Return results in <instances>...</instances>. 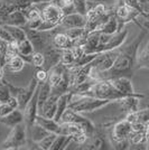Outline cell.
I'll return each mask as SVG.
<instances>
[{
    "instance_id": "cell-50",
    "label": "cell",
    "mask_w": 149,
    "mask_h": 150,
    "mask_svg": "<svg viewBox=\"0 0 149 150\" xmlns=\"http://www.w3.org/2000/svg\"><path fill=\"white\" fill-rule=\"evenodd\" d=\"M2 77H4V69L0 66V80H1Z\"/></svg>"
},
{
    "instance_id": "cell-32",
    "label": "cell",
    "mask_w": 149,
    "mask_h": 150,
    "mask_svg": "<svg viewBox=\"0 0 149 150\" xmlns=\"http://www.w3.org/2000/svg\"><path fill=\"white\" fill-rule=\"evenodd\" d=\"M56 137H57V133H54V132H50V134H47V136L44 138V139H42L39 142H37L39 149L50 150L52 144H53V142H54V140H55Z\"/></svg>"
},
{
    "instance_id": "cell-10",
    "label": "cell",
    "mask_w": 149,
    "mask_h": 150,
    "mask_svg": "<svg viewBox=\"0 0 149 150\" xmlns=\"http://www.w3.org/2000/svg\"><path fill=\"white\" fill-rule=\"evenodd\" d=\"M38 91H39V83H38L36 91L33 95L31 101L27 103L24 109V115H25V123L27 129H29L31 125L35 123L36 115L38 114Z\"/></svg>"
},
{
    "instance_id": "cell-2",
    "label": "cell",
    "mask_w": 149,
    "mask_h": 150,
    "mask_svg": "<svg viewBox=\"0 0 149 150\" xmlns=\"http://www.w3.org/2000/svg\"><path fill=\"white\" fill-rule=\"evenodd\" d=\"M113 103L110 100H102L90 95H77L73 94L72 99L68 103V108L74 110L76 112H93L96 110H100L106 105Z\"/></svg>"
},
{
    "instance_id": "cell-14",
    "label": "cell",
    "mask_w": 149,
    "mask_h": 150,
    "mask_svg": "<svg viewBox=\"0 0 149 150\" xmlns=\"http://www.w3.org/2000/svg\"><path fill=\"white\" fill-rule=\"evenodd\" d=\"M62 50L56 48L54 45H52L50 47H47L46 50L43 52L44 56H45V63H44L43 69L46 71H50L52 67H54L61 62L62 58Z\"/></svg>"
},
{
    "instance_id": "cell-44",
    "label": "cell",
    "mask_w": 149,
    "mask_h": 150,
    "mask_svg": "<svg viewBox=\"0 0 149 150\" xmlns=\"http://www.w3.org/2000/svg\"><path fill=\"white\" fill-rule=\"evenodd\" d=\"M43 23V19H35V20H28L27 24H26V28H29V29H38V27L40 26V24Z\"/></svg>"
},
{
    "instance_id": "cell-3",
    "label": "cell",
    "mask_w": 149,
    "mask_h": 150,
    "mask_svg": "<svg viewBox=\"0 0 149 150\" xmlns=\"http://www.w3.org/2000/svg\"><path fill=\"white\" fill-rule=\"evenodd\" d=\"M85 95L94 96L102 100H110L112 102H118L120 99L126 96L122 93H120L109 80H96L91 90Z\"/></svg>"
},
{
    "instance_id": "cell-20",
    "label": "cell",
    "mask_w": 149,
    "mask_h": 150,
    "mask_svg": "<svg viewBox=\"0 0 149 150\" xmlns=\"http://www.w3.org/2000/svg\"><path fill=\"white\" fill-rule=\"evenodd\" d=\"M72 96H73V93L71 91H68V92L62 94L58 98V100H57V109H56L55 117H54L55 121H57V122L61 121L63 113L65 112V110L68 108V103H70V101L72 99Z\"/></svg>"
},
{
    "instance_id": "cell-1",
    "label": "cell",
    "mask_w": 149,
    "mask_h": 150,
    "mask_svg": "<svg viewBox=\"0 0 149 150\" xmlns=\"http://www.w3.org/2000/svg\"><path fill=\"white\" fill-rule=\"evenodd\" d=\"M140 29L141 30L139 33V35L131 44L121 50L119 48L118 56L116 58V62L112 65L111 69L106 72L99 73L96 75L95 80H110V79L117 77V76H128L130 79L132 77L133 71L136 69L137 66L138 50L143 43L146 34L148 33V28H146V27H143Z\"/></svg>"
},
{
    "instance_id": "cell-22",
    "label": "cell",
    "mask_w": 149,
    "mask_h": 150,
    "mask_svg": "<svg viewBox=\"0 0 149 150\" xmlns=\"http://www.w3.org/2000/svg\"><path fill=\"white\" fill-rule=\"evenodd\" d=\"M53 45L58 50H70L73 47V40H71L64 31H55L53 36Z\"/></svg>"
},
{
    "instance_id": "cell-33",
    "label": "cell",
    "mask_w": 149,
    "mask_h": 150,
    "mask_svg": "<svg viewBox=\"0 0 149 150\" xmlns=\"http://www.w3.org/2000/svg\"><path fill=\"white\" fill-rule=\"evenodd\" d=\"M10 96H11V93H10L9 86L7 85L6 81H5V76H4L0 80V101L2 103H6Z\"/></svg>"
},
{
    "instance_id": "cell-16",
    "label": "cell",
    "mask_w": 149,
    "mask_h": 150,
    "mask_svg": "<svg viewBox=\"0 0 149 150\" xmlns=\"http://www.w3.org/2000/svg\"><path fill=\"white\" fill-rule=\"evenodd\" d=\"M21 122H25L24 111L20 109H15L9 114L0 118V123L7 125L8 128H13L15 125H19Z\"/></svg>"
},
{
    "instance_id": "cell-23",
    "label": "cell",
    "mask_w": 149,
    "mask_h": 150,
    "mask_svg": "<svg viewBox=\"0 0 149 150\" xmlns=\"http://www.w3.org/2000/svg\"><path fill=\"white\" fill-rule=\"evenodd\" d=\"M27 133H28V139H31L35 142H39L47 134H50V132L35 122L29 129H27Z\"/></svg>"
},
{
    "instance_id": "cell-25",
    "label": "cell",
    "mask_w": 149,
    "mask_h": 150,
    "mask_svg": "<svg viewBox=\"0 0 149 150\" xmlns=\"http://www.w3.org/2000/svg\"><path fill=\"white\" fill-rule=\"evenodd\" d=\"M100 34H101V31H98V30H94V31L89 33L87 43H85V45L83 46V47H84V50H85V53L92 54V53L95 52L96 47H98L100 44ZM94 54H95V53H94Z\"/></svg>"
},
{
    "instance_id": "cell-13",
    "label": "cell",
    "mask_w": 149,
    "mask_h": 150,
    "mask_svg": "<svg viewBox=\"0 0 149 150\" xmlns=\"http://www.w3.org/2000/svg\"><path fill=\"white\" fill-rule=\"evenodd\" d=\"M85 25H87V17L79 13H68L63 16L60 23V27H62L63 29L74 28V27H85Z\"/></svg>"
},
{
    "instance_id": "cell-41",
    "label": "cell",
    "mask_w": 149,
    "mask_h": 150,
    "mask_svg": "<svg viewBox=\"0 0 149 150\" xmlns=\"http://www.w3.org/2000/svg\"><path fill=\"white\" fill-rule=\"evenodd\" d=\"M0 38L4 39V40H6V42H8V43L11 42V40H15V39L11 37V35L9 34V31L4 27V25H0Z\"/></svg>"
},
{
    "instance_id": "cell-38",
    "label": "cell",
    "mask_w": 149,
    "mask_h": 150,
    "mask_svg": "<svg viewBox=\"0 0 149 150\" xmlns=\"http://www.w3.org/2000/svg\"><path fill=\"white\" fill-rule=\"evenodd\" d=\"M74 2L76 13H82L84 16H87V0H73Z\"/></svg>"
},
{
    "instance_id": "cell-17",
    "label": "cell",
    "mask_w": 149,
    "mask_h": 150,
    "mask_svg": "<svg viewBox=\"0 0 149 150\" xmlns=\"http://www.w3.org/2000/svg\"><path fill=\"white\" fill-rule=\"evenodd\" d=\"M60 96L54 95V94H50V98L47 99V101L44 103V105L39 109L38 114L43 115L45 118H53L55 117L56 109H57V100H58Z\"/></svg>"
},
{
    "instance_id": "cell-47",
    "label": "cell",
    "mask_w": 149,
    "mask_h": 150,
    "mask_svg": "<svg viewBox=\"0 0 149 150\" xmlns=\"http://www.w3.org/2000/svg\"><path fill=\"white\" fill-rule=\"evenodd\" d=\"M112 35H109V34H106V33H101L100 34V44L99 45H106L110 38H111Z\"/></svg>"
},
{
    "instance_id": "cell-19",
    "label": "cell",
    "mask_w": 149,
    "mask_h": 150,
    "mask_svg": "<svg viewBox=\"0 0 149 150\" xmlns=\"http://www.w3.org/2000/svg\"><path fill=\"white\" fill-rule=\"evenodd\" d=\"M28 19L26 17V13L20 10V9H16L13 13H10L5 19L4 25H13L19 26V27H25L27 24Z\"/></svg>"
},
{
    "instance_id": "cell-31",
    "label": "cell",
    "mask_w": 149,
    "mask_h": 150,
    "mask_svg": "<svg viewBox=\"0 0 149 150\" xmlns=\"http://www.w3.org/2000/svg\"><path fill=\"white\" fill-rule=\"evenodd\" d=\"M119 30V23L118 19L116 17V15H112L109 18V20L106 23V25L103 26V28L101 29V33H106L109 35H113Z\"/></svg>"
},
{
    "instance_id": "cell-4",
    "label": "cell",
    "mask_w": 149,
    "mask_h": 150,
    "mask_svg": "<svg viewBox=\"0 0 149 150\" xmlns=\"http://www.w3.org/2000/svg\"><path fill=\"white\" fill-rule=\"evenodd\" d=\"M28 142V133L25 122L11 128V131L6 138V140L1 144V149H20L27 146Z\"/></svg>"
},
{
    "instance_id": "cell-45",
    "label": "cell",
    "mask_w": 149,
    "mask_h": 150,
    "mask_svg": "<svg viewBox=\"0 0 149 150\" xmlns=\"http://www.w3.org/2000/svg\"><path fill=\"white\" fill-rule=\"evenodd\" d=\"M124 119L127 120L128 122H130L131 125L138 122V111H136V112H127Z\"/></svg>"
},
{
    "instance_id": "cell-29",
    "label": "cell",
    "mask_w": 149,
    "mask_h": 150,
    "mask_svg": "<svg viewBox=\"0 0 149 150\" xmlns=\"http://www.w3.org/2000/svg\"><path fill=\"white\" fill-rule=\"evenodd\" d=\"M149 69V42L137 56L136 69Z\"/></svg>"
},
{
    "instance_id": "cell-24",
    "label": "cell",
    "mask_w": 149,
    "mask_h": 150,
    "mask_svg": "<svg viewBox=\"0 0 149 150\" xmlns=\"http://www.w3.org/2000/svg\"><path fill=\"white\" fill-rule=\"evenodd\" d=\"M25 64L26 61L23 57L20 55H16L6 63V65L4 66V71H8L9 73H18L24 69Z\"/></svg>"
},
{
    "instance_id": "cell-8",
    "label": "cell",
    "mask_w": 149,
    "mask_h": 150,
    "mask_svg": "<svg viewBox=\"0 0 149 150\" xmlns=\"http://www.w3.org/2000/svg\"><path fill=\"white\" fill-rule=\"evenodd\" d=\"M129 31L127 28H122L121 30H118L116 34H113L110 38V40L106 43V45H99L95 50V54H99L102 52H106V50H118L122 45L124 44L126 39L128 37Z\"/></svg>"
},
{
    "instance_id": "cell-40",
    "label": "cell",
    "mask_w": 149,
    "mask_h": 150,
    "mask_svg": "<svg viewBox=\"0 0 149 150\" xmlns=\"http://www.w3.org/2000/svg\"><path fill=\"white\" fill-rule=\"evenodd\" d=\"M47 75H48V71H46L45 69L40 67V69H38L36 71V73H35L34 76L37 79L38 82H44L47 80Z\"/></svg>"
},
{
    "instance_id": "cell-18",
    "label": "cell",
    "mask_w": 149,
    "mask_h": 150,
    "mask_svg": "<svg viewBox=\"0 0 149 150\" xmlns=\"http://www.w3.org/2000/svg\"><path fill=\"white\" fill-rule=\"evenodd\" d=\"M35 122L38 123L39 125H42L43 128H45L50 132H54V133H57V134L62 133V125L60 122L55 121L53 118H45L40 114H37Z\"/></svg>"
},
{
    "instance_id": "cell-21",
    "label": "cell",
    "mask_w": 149,
    "mask_h": 150,
    "mask_svg": "<svg viewBox=\"0 0 149 150\" xmlns=\"http://www.w3.org/2000/svg\"><path fill=\"white\" fill-rule=\"evenodd\" d=\"M34 53H35L34 45L31 44V42L28 38L18 43V55L23 57L26 61V63L31 64V55Z\"/></svg>"
},
{
    "instance_id": "cell-30",
    "label": "cell",
    "mask_w": 149,
    "mask_h": 150,
    "mask_svg": "<svg viewBox=\"0 0 149 150\" xmlns=\"http://www.w3.org/2000/svg\"><path fill=\"white\" fill-rule=\"evenodd\" d=\"M52 2L55 4L56 6L62 10V13L64 16H65V15H68V13H76V9H75L73 0H53Z\"/></svg>"
},
{
    "instance_id": "cell-34",
    "label": "cell",
    "mask_w": 149,
    "mask_h": 150,
    "mask_svg": "<svg viewBox=\"0 0 149 150\" xmlns=\"http://www.w3.org/2000/svg\"><path fill=\"white\" fill-rule=\"evenodd\" d=\"M64 33L66 34L71 40H75L79 37H81L82 35L85 33V28L84 27H74V28H67V29H64Z\"/></svg>"
},
{
    "instance_id": "cell-51",
    "label": "cell",
    "mask_w": 149,
    "mask_h": 150,
    "mask_svg": "<svg viewBox=\"0 0 149 150\" xmlns=\"http://www.w3.org/2000/svg\"><path fill=\"white\" fill-rule=\"evenodd\" d=\"M1 103H2V102H1V101H0V105H1Z\"/></svg>"
},
{
    "instance_id": "cell-6",
    "label": "cell",
    "mask_w": 149,
    "mask_h": 150,
    "mask_svg": "<svg viewBox=\"0 0 149 150\" xmlns=\"http://www.w3.org/2000/svg\"><path fill=\"white\" fill-rule=\"evenodd\" d=\"M62 122H72V123L80 125L84 129L89 139L93 137L95 134V131H96V128H95V125H93V122L91 120L84 118L83 115H81V113L76 112V111L70 109V108H67L65 110V112L63 113L60 123H62Z\"/></svg>"
},
{
    "instance_id": "cell-27",
    "label": "cell",
    "mask_w": 149,
    "mask_h": 150,
    "mask_svg": "<svg viewBox=\"0 0 149 150\" xmlns=\"http://www.w3.org/2000/svg\"><path fill=\"white\" fill-rule=\"evenodd\" d=\"M73 142V138L68 134H57L54 142L52 144L50 150H64Z\"/></svg>"
},
{
    "instance_id": "cell-37",
    "label": "cell",
    "mask_w": 149,
    "mask_h": 150,
    "mask_svg": "<svg viewBox=\"0 0 149 150\" xmlns=\"http://www.w3.org/2000/svg\"><path fill=\"white\" fill-rule=\"evenodd\" d=\"M120 1H122V2H123V4H126L127 6H129L130 8H132V9L137 10L138 13L141 15V16H143L145 18H147V17H146V15H145V13H143V8H141V6H140L139 0H120Z\"/></svg>"
},
{
    "instance_id": "cell-43",
    "label": "cell",
    "mask_w": 149,
    "mask_h": 150,
    "mask_svg": "<svg viewBox=\"0 0 149 150\" xmlns=\"http://www.w3.org/2000/svg\"><path fill=\"white\" fill-rule=\"evenodd\" d=\"M71 52L72 54L74 55L75 59H77L79 57H81L83 54H85V50H84V47L83 46H73L71 48Z\"/></svg>"
},
{
    "instance_id": "cell-11",
    "label": "cell",
    "mask_w": 149,
    "mask_h": 150,
    "mask_svg": "<svg viewBox=\"0 0 149 150\" xmlns=\"http://www.w3.org/2000/svg\"><path fill=\"white\" fill-rule=\"evenodd\" d=\"M109 81L111 82V84L114 88L118 90L120 93H122L123 95H138L140 93H137L133 88L131 79L128 76H117L110 79Z\"/></svg>"
},
{
    "instance_id": "cell-39",
    "label": "cell",
    "mask_w": 149,
    "mask_h": 150,
    "mask_svg": "<svg viewBox=\"0 0 149 150\" xmlns=\"http://www.w3.org/2000/svg\"><path fill=\"white\" fill-rule=\"evenodd\" d=\"M138 121L143 123H148L149 122V109L145 110H138Z\"/></svg>"
},
{
    "instance_id": "cell-42",
    "label": "cell",
    "mask_w": 149,
    "mask_h": 150,
    "mask_svg": "<svg viewBox=\"0 0 149 150\" xmlns=\"http://www.w3.org/2000/svg\"><path fill=\"white\" fill-rule=\"evenodd\" d=\"M13 110H15V109H13L7 102L6 103H1V105H0V118H2V117L7 115V114H9Z\"/></svg>"
},
{
    "instance_id": "cell-7",
    "label": "cell",
    "mask_w": 149,
    "mask_h": 150,
    "mask_svg": "<svg viewBox=\"0 0 149 150\" xmlns=\"http://www.w3.org/2000/svg\"><path fill=\"white\" fill-rule=\"evenodd\" d=\"M42 5H43V7L39 8L42 19L44 21L52 23V24L60 26V23H61L63 16H64L62 10L53 2H43Z\"/></svg>"
},
{
    "instance_id": "cell-35",
    "label": "cell",
    "mask_w": 149,
    "mask_h": 150,
    "mask_svg": "<svg viewBox=\"0 0 149 150\" xmlns=\"http://www.w3.org/2000/svg\"><path fill=\"white\" fill-rule=\"evenodd\" d=\"M44 63H45V56L42 52H35L31 55V65H34L36 69L43 67Z\"/></svg>"
},
{
    "instance_id": "cell-9",
    "label": "cell",
    "mask_w": 149,
    "mask_h": 150,
    "mask_svg": "<svg viewBox=\"0 0 149 150\" xmlns=\"http://www.w3.org/2000/svg\"><path fill=\"white\" fill-rule=\"evenodd\" d=\"M131 131H132V125L130 122H128L126 119L120 120L112 127L111 137H110L112 144L129 139Z\"/></svg>"
},
{
    "instance_id": "cell-28",
    "label": "cell",
    "mask_w": 149,
    "mask_h": 150,
    "mask_svg": "<svg viewBox=\"0 0 149 150\" xmlns=\"http://www.w3.org/2000/svg\"><path fill=\"white\" fill-rule=\"evenodd\" d=\"M4 27L7 30L9 31V34L11 35V37L17 42H21L27 38V34L24 27H19V26H13V25H4Z\"/></svg>"
},
{
    "instance_id": "cell-48",
    "label": "cell",
    "mask_w": 149,
    "mask_h": 150,
    "mask_svg": "<svg viewBox=\"0 0 149 150\" xmlns=\"http://www.w3.org/2000/svg\"><path fill=\"white\" fill-rule=\"evenodd\" d=\"M146 137H147V146L149 149V122L147 123V131H146Z\"/></svg>"
},
{
    "instance_id": "cell-26",
    "label": "cell",
    "mask_w": 149,
    "mask_h": 150,
    "mask_svg": "<svg viewBox=\"0 0 149 150\" xmlns=\"http://www.w3.org/2000/svg\"><path fill=\"white\" fill-rule=\"evenodd\" d=\"M52 93V86L48 81L39 82V91H38V111L44 105V103L47 101Z\"/></svg>"
},
{
    "instance_id": "cell-15",
    "label": "cell",
    "mask_w": 149,
    "mask_h": 150,
    "mask_svg": "<svg viewBox=\"0 0 149 150\" xmlns=\"http://www.w3.org/2000/svg\"><path fill=\"white\" fill-rule=\"evenodd\" d=\"M143 94H138V95H127L122 99L118 101V103L121 106V110L124 112H136L139 110V101L140 99H143Z\"/></svg>"
},
{
    "instance_id": "cell-5",
    "label": "cell",
    "mask_w": 149,
    "mask_h": 150,
    "mask_svg": "<svg viewBox=\"0 0 149 150\" xmlns=\"http://www.w3.org/2000/svg\"><path fill=\"white\" fill-rule=\"evenodd\" d=\"M27 34V38L31 42V44L34 45L35 52H42L46 50L47 47H50L53 45V36L55 34L56 29L54 30H38V29H29L24 27Z\"/></svg>"
},
{
    "instance_id": "cell-46",
    "label": "cell",
    "mask_w": 149,
    "mask_h": 150,
    "mask_svg": "<svg viewBox=\"0 0 149 150\" xmlns=\"http://www.w3.org/2000/svg\"><path fill=\"white\" fill-rule=\"evenodd\" d=\"M7 103L11 106L13 109H18V108H19V102H18L17 96H13V95H11V96L9 98V100L7 101Z\"/></svg>"
},
{
    "instance_id": "cell-12",
    "label": "cell",
    "mask_w": 149,
    "mask_h": 150,
    "mask_svg": "<svg viewBox=\"0 0 149 150\" xmlns=\"http://www.w3.org/2000/svg\"><path fill=\"white\" fill-rule=\"evenodd\" d=\"M38 83H39V82L37 81V79L34 76L31 80V82H29V84H28L26 88H21L20 92H19L18 95H17V99H18V102H19L18 109L24 111V109L26 108L27 103L31 101V99L33 98L34 93H35Z\"/></svg>"
},
{
    "instance_id": "cell-36",
    "label": "cell",
    "mask_w": 149,
    "mask_h": 150,
    "mask_svg": "<svg viewBox=\"0 0 149 150\" xmlns=\"http://www.w3.org/2000/svg\"><path fill=\"white\" fill-rule=\"evenodd\" d=\"M75 61V57L74 55L72 54V52H71V48L70 50H64L62 52V58H61V63L64 64L66 67L68 66H71Z\"/></svg>"
},
{
    "instance_id": "cell-49",
    "label": "cell",
    "mask_w": 149,
    "mask_h": 150,
    "mask_svg": "<svg viewBox=\"0 0 149 150\" xmlns=\"http://www.w3.org/2000/svg\"><path fill=\"white\" fill-rule=\"evenodd\" d=\"M31 2H33L34 5H36V4H43V2H46V0H31Z\"/></svg>"
}]
</instances>
